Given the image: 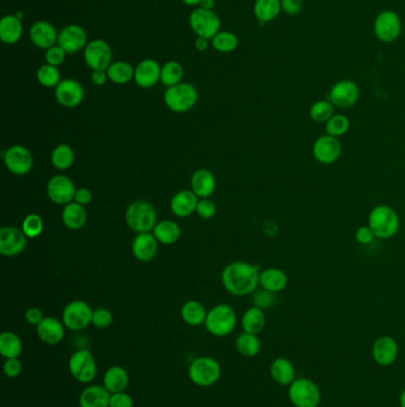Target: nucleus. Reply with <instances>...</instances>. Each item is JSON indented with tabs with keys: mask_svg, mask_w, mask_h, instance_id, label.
I'll use <instances>...</instances> for the list:
<instances>
[{
	"mask_svg": "<svg viewBox=\"0 0 405 407\" xmlns=\"http://www.w3.org/2000/svg\"><path fill=\"white\" fill-rule=\"evenodd\" d=\"M260 269L258 265L244 261L229 263L222 272L221 280L227 292L236 297H244L257 291L260 286Z\"/></svg>",
	"mask_w": 405,
	"mask_h": 407,
	"instance_id": "1",
	"label": "nucleus"
},
{
	"mask_svg": "<svg viewBox=\"0 0 405 407\" xmlns=\"http://www.w3.org/2000/svg\"><path fill=\"white\" fill-rule=\"evenodd\" d=\"M401 221L396 212L389 205H377L371 209L369 214V226L374 231L376 238L389 240L396 236L399 230Z\"/></svg>",
	"mask_w": 405,
	"mask_h": 407,
	"instance_id": "2",
	"label": "nucleus"
},
{
	"mask_svg": "<svg viewBox=\"0 0 405 407\" xmlns=\"http://www.w3.org/2000/svg\"><path fill=\"white\" fill-rule=\"evenodd\" d=\"M125 219L129 228L137 233H150L157 224L156 209L145 200L132 202L126 209Z\"/></svg>",
	"mask_w": 405,
	"mask_h": 407,
	"instance_id": "3",
	"label": "nucleus"
},
{
	"mask_svg": "<svg viewBox=\"0 0 405 407\" xmlns=\"http://www.w3.org/2000/svg\"><path fill=\"white\" fill-rule=\"evenodd\" d=\"M188 376L199 387H211L220 380V364L209 356H200L189 364Z\"/></svg>",
	"mask_w": 405,
	"mask_h": 407,
	"instance_id": "4",
	"label": "nucleus"
},
{
	"mask_svg": "<svg viewBox=\"0 0 405 407\" xmlns=\"http://www.w3.org/2000/svg\"><path fill=\"white\" fill-rule=\"evenodd\" d=\"M236 313L227 304H219L207 313L206 330L215 337H226L231 335L236 326Z\"/></svg>",
	"mask_w": 405,
	"mask_h": 407,
	"instance_id": "5",
	"label": "nucleus"
},
{
	"mask_svg": "<svg viewBox=\"0 0 405 407\" xmlns=\"http://www.w3.org/2000/svg\"><path fill=\"white\" fill-rule=\"evenodd\" d=\"M68 369L71 375L80 384H91L95 379L98 366L93 354L87 348L78 349L68 360Z\"/></svg>",
	"mask_w": 405,
	"mask_h": 407,
	"instance_id": "6",
	"label": "nucleus"
},
{
	"mask_svg": "<svg viewBox=\"0 0 405 407\" xmlns=\"http://www.w3.org/2000/svg\"><path fill=\"white\" fill-rule=\"evenodd\" d=\"M199 93L192 83H181L166 88L164 102L169 110L176 113H185L197 105Z\"/></svg>",
	"mask_w": 405,
	"mask_h": 407,
	"instance_id": "7",
	"label": "nucleus"
},
{
	"mask_svg": "<svg viewBox=\"0 0 405 407\" xmlns=\"http://www.w3.org/2000/svg\"><path fill=\"white\" fill-rule=\"evenodd\" d=\"M287 396L295 407H319L321 403L319 386L307 378H296L289 386Z\"/></svg>",
	"mask_w": 405,
	"mask_h": 407,
	"instance_id": "8",
	"label": "nucleus"
},
{
	"mask_svg": "<svg viewBox=\"0 0 405 407\" xmlns=\"http://www.w3.org/2000/svg\"><path fill=\"white\" fill-rule=\"evenodd\" d=\"M189 25L197 37L212 40L220 32V17L214 10L194 8L189 15Z\"/></svg>",
	"mask_w": 405,
	"mask_h": 407,
	"instance_id": "9",
	"label": "nucleus"
},
{
	"mask_svg": "<svg viewBox=\"0 0 405 407\" xmlns=\"http://www.w3.org/2000/svg\"><path fill=\"white\" fill-rule=\"evenodd\" d=\"M402 20L394 10L379 12L374 22L376 39L383 43H392L398 40L402 34Z\"/></svg>",
	"mask_w": 405,
	"mask_h": 407,
	"instance_id": "10",
	"label": "nucleus"
},
{
	"mask_svg": "<svg viewBox=\"0 0 405 407\" xmlns=\"http://www.w3.org/2000/svg\"><path fill=\"white\" fill-rule=\"evenodd\" d=\"M93 311L86 301H71L63 310V324L71 331H83L92 324Z\"/></svg>",
	"mask_w": 405,
	"mask_h": 407,
	"instance_id": "11",
	"label": "nucleus"
},
{
	"mask_svg": "<svg viewBox=\"0 0 405 407\" xmlns=\"http://www.w3.org/2000/svg\"><path fill=\"white\" fill-rule=\"evenodd\" d=\"M83 59L92 71H107L112 64L110 44L100 39L88 42L83 50Z\"/></svg>",
	"mask_w": 405,
	"mask_h": 407,
	"instance_id": "12",
	"label": "nucleus"
},
{
	"mask_svg": "<svg viewBox=\"0 0 405 407\" xmlns=\"http://www.w3.org/2000/svg\"><path fill=\"white\" fill-rule=\"evenodd\" d=\"M360 90L353 80L343 79L335 83L328 93V100L338 109H350L358 103Z\"/></svg>",
	"mask_w": 405,
	"mask_h": 407,
	"instance_id": "13",
	"label": "nucleus"
},
{
	"mask_svg": "<svg viewBox=\"0 0 405 407\" xmlns=\"http://www.w3.org/2000/svg\"><path fill=\"white\" fill-rule=\"evenodd\" d=\"M4 163L12 174H28L34 165V158L29 149L23 146H12L3 154Z\"/></svg>",
	"mask_w": 405,
	"mask_h": 407,
	"instance_id": "14",
	"label": "nucleus"
},
{
	"mask_svg": "<svg viewBox=\"0 0 405 407\" xmlns=\"http://www.w3.org/2000/svg\"><path fill=\"white\" fill-rule=\"evenodd\" d=\"M341 151V142L331 134L320 136L313 144V156L321 165H332L338 161Z\"/></svg>",
	"mask_w": 405,
	"mask_h": 407,
	"instance_id": "15",
	"label": "nucleus"
},
{
	"mask_svg": "<svg viewBox=\"0 0 405 407\" xmlns=\"http://www.w3.org/2000/svg\"><path fill=\"white\" fill-rule=\"evenodd\" d=\"M57 44L67 54H74L80 50H85V48L88 44L86 30L78 24L66 25L59 30Z\"/></svg>",
	"mask_w": 405,
	"mask_h": 407,
	"instance_id": "16",
	"label": "nucleus"
},
{
	"mask_svg": "<svg viewBox=\"0 0 405 407\" xmlns=\"http://www.w3.org/2000/svg\"><path fill=\"white\" fill-rule=\"evenodd\" d=\"M75 192L74 182L66 175H56L48 182V197L57 205L66 206L74 202Z\"/></svg>",
	"mask_w": 405,
	"mask_h": 407,
	"instance_id": "17",
	"label": "nucleus"
},
{
	"mask_svg": "<svg viewBox=\"0 0 405 407\" xmlns=\"http://www.w3.org/2000/svg\"><path fill=\"white\" fill-rule=\"evenodd\" d=\"M27 240L23 230L13 226H5L0 230V254L13 257L23 253L27 247Z\"/></svg>",
	"mask_w": 405,
	"mask_h": 407,
	"instance_id": "18",
	"label": "nucleus"
},
{
	"mask_svg": "<svg viewBox=\"0 0 405 407\" xmlns=\"http://www.w3.org/2000/svg\"><path fill=\"white\" fill-rule=\"evenodd\" d=\"M55 98L59 105L74 109L83 103L85 90L83 85L75 79H64L56 86Z\"/></svg>",
	"mask_w": 405,
	"mask_h": 407,
	"instance_id": "19",
	"label": "nucleus"
},
{
	"mask_svg": "<svg viewBox=\"0 0 405 407\" xmlns=\"http://www.w3.org/2000/svg\"><path fill=\"white\" fill-rule=\"evenodd\" d=\"M398 344L391 336L378 337L372 345V357L374 362L382 366L389 367L397 360Z\"/></svg>",
	"mask_w": 405,
	"mask_h": 407,
	"instance_id": "20",
	"label": "nucleus"
},
{
	"mask_svg": "<svg viewBox=\"0 0 405 407\" xmlns=\"http://www.w3.org/2000/svg\"><path fill=\"white\" fill-rule=\"evenodd\" d=\"M30 40L35 47L48 50L59 41V32L55 27L47 20H37L30 28Z\"/></svg>",
	"mask_w": 405,
	"mask_h": 407,
	"instance_id": "21",
	"label": "nucleus"
},
{
	"mask_svg": "<svg viewBox=\"0 0 405 407\" xmlns=\"http://www.w3.org/2000/svg\"><path fill=\"white\" fill-rule=\"evenodd\" d=\"M161 71L162 66L156 60H143L134 68V81L139 88H154L161 81Z\"/></svg>",
	"mask_w": 405,
	"mask_h": 407,
	"instance_id": "22",
	"label": "nucleus"
},
{
	"mask_svg": "<svg viewBox=\"0 0 405 407\" xmlns=\"http://www.w3.org/2000/svg\"><path fill=\"white\" fill-rule=\"evenodd\" d=\"M36 328L38 338L48 345L61 343L66 333V326L63 322L55 317H44V319Z\"/></svg>",
	"mask_w": 405,
	"mask_h": 407,
	"instance_id": "23",
	"label": "nucleus"
},
{
	"mask_svg": "<svg viewBox=\"0 0 405 407\" xmlns=\"http://www.w3.org/2000/svg\"><path fill=\"white\" fill-rule=\"evenodd\" d=\"M158 250V241L154 233H138L132 243V253L138 261L150 262L154 260Z\"/></svg>",
	"mask_w": 405,
	"mask_h": 407,
	"instance_id": "24",
	"label": "nucleus"
},
{
	"mask_svg": "<svg viewBox=\"0 0 405 407\" xmlns=\"http://www.w3.org/2000/svg\"><path fill=\"white\" fill-rule=\"evenodd\" d=\"M199 197L194 193L193 191L183 190L177 192L171 199L170 207L173 214L177 217H189L190 214L197 212V204H199Z\"/></svg>",
	"mask_w": 405,
	"mask_h": 407,
	"instance_id": "25",
	"label": "nucleus"
},
{
	"mask_svg": "<svg viewBox=\"0 0 405 407\" xmlns=\"http://www.w3.org/2000/svg\"><path fill=\"white\" fill-rule=\"evenodd\" d=\"M111 393L104 385H90L79 396L80 407H110Z\"/></svg>",
	"mask_w": 405,
	"mask_h": 407,
	"instance_id": "26",
	"label": "nucleus"
},
{
	"mask_svg": "<svg viewBox=\"0 0 405 407\" xmlns=\"http://www.w3.org/2000/svg\"><path fill=\"white\" fill-rule=\"evenodd\" d=\"M270 375L276 384L289 387L296 379L295 366L287 357H277L270 366Z\"/></svg>",
	"mask_w": 405,
	"mask_h": 407,
	"instance_id": "27",
	"label": "nucleus"
},
{
	"mask_svg": "<svg viewBox=\"0 0 405 407\" xmlns=\"http://www.w3.org/2000/svg\"><path fill=\"white\" fill-rule=\"evenodd\" d=\"M23 23L16 15H6L0 20V40L5 44H16L23 36Z\"/></svg>",
	"mask_w": 405,
	"mask_h": 407,
	"instance_id": "28",
	"label": "nucleus"
},
{
	"mask_svg": "<svg viewBox=\"0 0 405 407\" xmlns=\"http://www.w3.org/2000/svg\"><path fill=\"white\" fill-rule=\"evenodd\" d=\"M190 186L199 198L205 199L209 198L214 193L217 182L212 172L208 170H199L192 177Z\"/></svg>",
	"mask_w": 405,
	"mask_h": 407,
	"instance_id": "29",
	"label": "nucleus"
},
{
	"mask_svg": "<svg viewBox=\"0 0 405 407\" xmlns=\"http://www.w3.org/2000/svg\"><path fill=\"white\" fill-rule=\"evenodd\" d=\"M287 275L280 268H267L260 272V285L262 289H268L272 293H280L287 289Z\"/></svg>",
	"mask_w": 405,
	"mask_h": 407,
	"instance_id": "30",
	"label": "nucleus"
},
{
	"mask_svg": "<svg viewBox=\"0 0 405 407\" xmlns=\"http://www.w3.org/2000/svg\"><path fill=\"white\" fill-rule=\"evenodd\" d=\"M130 382V376L122 366H112L104 374L103 385L111 394L125 391Z\"/></svg>",
	"mask_w": 405,
	"mask_h": 407,
	"instance_id": "31",
	"label": "nucleus"
},
{
	"mask_svg": "<svg viewBox=\"0 0 405 407\" xmlns=\"http://www.w3.org/2000/svg\"><path fill=\"white\" fill-rule=\"evenodd\" d=\"M282 11L280 0H256L253 4V15L260 25L275 20Z\"/></svg>",
	"mask_w": 405,
	"mask_h": 407,
	"instance_id": "32",
	"label": "nucleus"
},
{
	"mask_svg": "<svg viewBox=\"0 0 405 407\" xmlns=\"http://www.w3.org/2000/svg\"><path fill=\"white\" fill-rule=\"evenodd\" d=\"M62 221L68 229L79 230L83 228L87 221L85 206L75 202L67 204L62 211Z\"/></svg>",
	"mask_w": 405,
	"mask_h": 407,
	"instance_id": "33",
	"label": "nucleus"
},
{
	"mask_svg": "<svg viewBox=\"0 0 405 407\" xmlns=\"http://www.w3.org/2000/svg\"><path fill=\"white\" fill-rule=\"evenodd\" d=\"M152 233L158 243L170 245L176 243L181 237V228L175 221L166 219L156 224Z\"/></svg>",
	"mask_w": 405,
	"mask_h": 407,
	"instance_id": "34",
	"label": "nucleus"
},
{
	"mask_svg": "<svg viewBox=\"0 0 405 407\" xmlns=\"http://www.w3.org/2000/svg\"><path fill=\"white\" fill-rule=\"evenodd\" d=\"M23 352V342L16 332L4 331L0 335V355L6 359H18Z\"/></svg>",
	"mask_w": 405,
	"mask_h": 407,
	"instance_id": "35",
	"label": "nucleus"
},
{
	"mask_svg": "<svg viewBox=\"0 0 405 407\" xmlns=\"http://www.w3.org/2000/svg\"><path fill=\"white\" fill-rule=\"evenodd\" d=\"M265 323H267L265 313L262 308L257 306L248 308L241 318V326L244 332L253 333V335H260L265 328Z\"/></svg>",
	"mask_w": 405,
	"mask_h": 407,
	"instance_id": "36",
	"label": "nucleus"
},
{
	"mask_svg": "<svg viewBox=\"0 0 405 407\" xmlns=\"http://www.w3.org/2000/svg\"><path fill=\"white\" fill-rule=\"evenodd\" d=\"M207 311L200 301H189L181 308L182 319L190 326H199L205 324Z\"/></svg>",
	"mask_w": 405,
	"mask_h": 407,
	"instance_id": "37",
	"label": "nucleus"
},
{
	"mask_svg": "<svg viewBox=\"0 0 405 407\" xmlns=\"http://www.w3.org/2000/svg\"><path fill=\"white\" fill-rule=\"evenodd\" d=\"M236 352H239L240 355L251 359V357H255L260 354L262 343H260L258 335L243 332L236 338Z\"/></svg>",
	"mask_w": 405,
	"mask_h": 407,
	"instance_id": "38",
	"label": "nucleus"
},
{
	"mask_svg": "<svg viewBox=\"0 0 405 407\" xmlns=\"http://www.w3.org/2000/svg\"><path fill=\"white\" fill-rule=\"evenodd\" d=\"M108 80L117 85H125L134 79V69L129 62L126 61H115L112 62L110 67L107 68Z\"/></svg>",
	"mask_w": 405,
	"mask_h": 407,
	"instance_id": "39",
	"label": "nucleus"
},
{
	"mask_svg": "<svg viewBox=\"0 0 405 407\" xmlns=\"http://www.w3.org/2000/svg\"><path fill=\"white\" fill-rule=\"evenodd\" d=\"M183 74H185V71H183V67L180 62L168 61L162 66L161 83L166 88H171V86L182 83Z\"/></svg>",
	"mask_w": 405,
	"mask_h": 407,
	"instance_id": "40",
	"label": "nucleus"
},
{
	"mask_svg": "<svg viewBox=\"0 0 405 407\" xmlns=\"http://www.w3.org/2000/svg\"><path fill=\"white\" fill-rule=\"evenodd\" d=\"M211 43L217 52L229 54V53L236 50L239 46V40H238L236 34H233V32H219L211 40Z\"/></svg>",
	"mask_w": 405,
	"mask_h": 407,
	"instance_id": "41",
	"label": "nucleus"
},
{
	"mask_svg": "<svg viewBox=\"0 0 405 407\" xmlns=\"http://www.w3.org/2000/svg\"><path fill=\"white\" fill-rule=\"evenodd\" d=\"M74 151L68 144H59L52 153V166L56 170H66L74 163Z\"/></svg>",
	"mask_w": 405,
	"mask_h": 407,
	"instance_id": "42",
	"label": "nucleus"
},
{
	"mask_svg": "<svg viewBox=\"0 0 405 407\" xmlns=\"http://www.w3.org/2000/svg\"><path fill=\"white\" fill-rule=\"evenodd\" d=\"M335 106L328 99L318 100L309 109L311 118L316 123H327L334 116Z\"/></svg>",
	"mask_w": 405,
	"mask_h": 407,
	"instance_id": "43",
	"label": "nucleus"
},
{
	"mask_svg": "<svg viewBox=\"0 0 405 407\" xmlns=\"http://www.w3.org/2000/svg\"><path fill=\"white\" fill-rule=\"evenodd\" d=\"M37 80L43 88H56V86L62 81L59 67H54V66L48 64L38 68Z\"/></svg>",
	"mask_w": 405,
	"mask_h": 407,
	"instance_id": "44",
	"label": "nucleus"
},
{
	"mask_svg": "<svg viewBox=\"0 0 405 407\" xmlns=\"http://www.w3.org/2000/svg\"><path fill=\"white\" fill-rule=\"evenodd\" d=\"M350 119L347 118L346 116L338 113V115L333 116L328 122L326 123L327 134H331L333 137H343V134H347V131L350 130Z\"/></svg>",
	"mask_w": 405,
	"mask_h": 407,
	"instance_id": "45",
	"label": "nucleus"
},
{
	"mask_svg": "<svg viewBox=\"0 0 405 407\" xmlns=\"http://www.w3.org/2000/svg\"><path fill=\"white\" fill-rule=\"evenodd\" d=\"M22 230L28 238L38 237L43 231V221L38 214H29L23 221Z\"/></svg>",
	"mask_w": 405,
	"mask_h": 407,
	"instance_id": "46",
	"label": "nucleus"
},
{
	"mask_svg": "<svg viewBox=\"0 0 405 407\" xmlns=\"http://www.w3.org/2000/svg\"><path fill=\"white\" fill-rule=\"evenodd\" d=\"M112 323H113V315L108 308H98L93 311L92 324L94 325L95 328L104 330V329L110 328Z\"/></svg>",
	"mask_w": 405,
	"mask_h": 407,
	"instance_id": "47",
	"label": "nucleus"
},
{
	"mask_svg": "<svg viewBox=\"0 0 405 407\" xmlns=\"http://www.w3.org/2000/svg\"><path fill=\"white\" fill-rule=\"evenodd\" d=\"M276 303V293L270 292L268 289H260L253 293V304L262 310L271 308Z\"/></svg>",
	"mask_w": 405,
	"mask_h": 407,
	"instance_id": "48",
	"label": "nucleus"
},
{
	"mask_svg": "<svg viewBox=\"0 0 405 407\" xmlns=\"http://www.w3.org/2000/svg\"><path fill=\"white\" fill-rule=\"evenodd\" d=\"M66 56H67V53L64 52L59 44H56L54 47L49 48L48 50H45L44 59H45V64L54 66V67H59L64 62Z\"/></svg>",
	"mask_w": 405,
	"mask_h": 407,
	"instance_id": "49",
	"label": "nucleus"
},
{
	"mask_svg": "<svg viewBox=\"0 0 405 407\" xmlns=\"http://www.w3.org/2000/svg\"><path fill=\"white\" fill-rule=\"evenodd\" d=\"M197 214L202 219H211L217 214V205L211 199H201L197 204Z\"/></svg>",
	"mask_w": 405,
	"mask_h": 407,
	"instance_id": "50",
	"label": "nucleus"
},
{
	"mask_svg": "<svg viewBox=\"0 0 405 407\" xmlns=\"http://www.w3.org/2000/svg\"><path fill=\"white\" fill-rule=\"evenodd\" d=\"M22 371H23V364L20 362V357L6 359L3 364V372L8 379H16L22 374Z\"/></svg>",
	"mask_w": 405,
	"mask_h": 407,
	"instance_id": "51",
	"label": "nucleus"
},
{
	"mask_svg": "<svg viewBox=\"0 0 405 407\" xmlns=\"http://www.w3.org/2000/svg\"><path fill=\"white\" fill-rule=\"evenodd\" d=\"M134 398L124 392L111 394L110 407H134Z\"/></svg>",
	"mask_w": 405,
	"mask_h": 407,
	"instance_id": "52",
	"label": "nucleus"
},
{
	"mask_svg": "<svg viewBox=\"0 0 405 407\" xmlns=\"http://www.w3.org/2000/svg\"><path fill=\"white\" fill-rule=\"evenodd\" d=\"M354 238H355V241L359 244L370 245L374 241L376 236H374V231H372L370 226H359L358 229L355 230Z\"/></svg>",
	"mask_w": 405,
	"mask_h": 407,
	"instance_id": "53",
	"label": "nucleus"
},
{
	"mask_svg": "<svg viewBox=\"0 0 405 407\" xmlns=\"http://www.w3.org/2000/svg\"><path fill=\"white\" fill-rule=\"evenodd\" d=\"M282 11L289 16H296L302 10L303 0H280Z\"/></svg>",
	"mask_w": 405,
	"mask_h": 407,
	"instance_id": "54",
	"label": "nucleus"
},
{
	"mask_svg": "<svg viewBox=\"0 0 405 407\" xmlns=\"http://www.w3.org/2000/svg\"><path fill=\"white\" fill-rule=\"evenodd\" d=\"M24 318L29 324L37 326L44 319L43 312L38 308H30L25 311Z\"/></svg>",
	"mask_w": 405,
	"mask_h": 407,
	"instance_id": "55",
	"label": "nucleus"
},
{
	"mask_svg": "<svg viewBox=\"0 0 405 407\" xmlns=\"http://www.w3.org/2000/svg\"><path fill=\"white\" fill-rule=\"evenodd\" d=\"M92 198H93V195H92V192L88 188H83H83H78L76 192H75L74 202H78L80 205H88L92 202Z\"/></svg>",
	"mask_w": 405,
	"mask_h": 407,
	"instance_id": "56",
	"label": "nucleus"
},
{
	"mask_svg": "<svg viewBox=\"0 0 405 407\" xmlns=\"http://www.w3.org/2000/svg\"><path fill=\"white\" fill-rule=\"evenodd\" d=\"M92 83L94 85V86H104L105 83H107V80H108V76H107L106 71H92V76H91Z\"/></svg>",
	"mask_w": 405,
	"mask_h": 407,
	"instance_id": "57",
	"label": "nucleus"
},
{
	"mask_svg": "<svg viewBox=\"0 0 405 407\" xmlns=\"http://www.w3.org/2000/svg\"><path fill=\"white\" fill-rule=\"evenodd\" d=\"M194 47L197 52H206L209 47V40L204 37H197V40L194 42Z\"/></svg>",
	"mask_w": 405,
	"mask_h": 407,
	"instance_id": "58",
	"label": "nucleus"
},
{
	"mask_svg": "<svg viewBox=\"0 0 405 407\" xmlns=\"http://www.w3.org/2000/svg\"><path fill=\"white\" fill-rule=\"evenodd\" d=\"M200 8H206V10H213L215 6V0H201Z\"/></svg>",
	"mask_w": 405,
	"mask_h": 407,
	"instance_id": "59",
	"label": "nucleus"
},
{
	"mask_svg": "<svg viewBox=\"0 0 405 407\" xmlns=\"http://www.w3.org/2000/svg\"><path fill=\"white\" fill-rule=\"evenodd\" d=\"M182 3L188 6H197V5H200L201 0H181Z\"/></svg>",
	"mask_w": 405,
	"mask_h": 407,
	"instance_id": "60",
	"label": "nucleus"
},
{
	"mask_svg": "<svg viewBox=\"0 0 405 407\" xmlns=\"http://www.w3.org/2000/svg\"><path fill=\"white\" fill-rule=\"evenodd\" d=\"M399 406L405 407V389L402 392L401 396H399Z\"/></svg>",
	"mask_w": 405,
	"mask_h": 407,
	"instance_id": "61",
	"label": "nucleus"
},
{
	"mask_svg": "<svg viewBox=\"0 0 405 407\" xmlns=\"http://www.w3.org/2000/svg\"><path fill=\"white\" fill-rule=\"evenodd\" d=\"M15 15H16V16L18 17V18H20V20H23V18H24V12L18 11V12H16V13H15Z\"/></svg>",
	"mask_w": 405,
	"mask_h": 407,
	"instance_id": "62",
	"label": "nucleus"
}]
</instances>
